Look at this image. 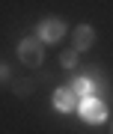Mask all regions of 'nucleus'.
Returning a JSON list of instances; mask_svg holds the SVG:
<instances>
[{"label":"nucleus","instance_id":"nucleus-1","mask_svg":"<svg viewBox=\"0 0 113 134\" xmlns=\"http://www.w3.org/2000/svg\"><path fill=\"white\" fill-rule=\"evenodd\" d=\"M18 57H21V63L24 66H39V63L45 60V51H42V42L39 39H24L21 42V48H18Z\"/></svg>","mask_w":113,"mask_h":134},{"label":"nucleus","instance_id":"nucleus-2","mask_svg":"<svg viewBox=\"0 0 113 134\" xmlns=\"http://www.w3.org/2000/svg\"><path fill=\"white\" fill-rule=\"evenodd\" d=\"M80 116H83L86 122H92V125H98V122H104L107 119V107H104V101H98V98H83L80 101Z\"/></svg>","mask_w":113,"mask_h":134},{"label":"nucleus","instance_id":"nucleus-3","mask_svg":"<svg viewBox=\"0 0 113 134\" xmlns=\"http://www.w3.org/2000/svg\"><path fill=\"white\" fill-rule=\"evenodd\" d=\"M63 33H66V24L56 21V18L42 21V27H39V39H42V42H60Z\"/></svg>","mask_w":113,"mask_h":134},{"label":"nucleus","instance_id":"nucleus-4","mask_svg":"<svg viewBox=\"0 0 113 134\" xmlns=\"http://www.w3.org/2000/svg\"><path fill=\"white\" fill-rule=\"evenodd\" d=\"M51 101H54V107L60 110V113H71V110H77V96H75V90H56Z\"/></svg>","mask_w":113,"mask_h":134},{"label":"nucleus","instance_id":"nucleus-5","mask_svg":"<svg viewBox=\"0 0 113 134\" xmlns=\"http://www.w3.org/2000/svg\"><path fill=\"white\" fill-rule=\"evenodd\" d=\"M92 42H95V30L89 24H80L75 30V51H89Z\"/></svg>","mask_w":113,"mask_h":134},{"label":"nucleus","instance_id":"nucleus-6","mask_svg":"<svg viewBox=\"0 0 113 134\" xmlns=\"http://www.w3.org/2000/svg\"><path fill=\"white\" fill-rule=\"evenodd\" d=\"M71 86H75V96H77L80 101H83V98H89V96H92V90H95L89 77H77V81L71 83Z\"/></svg>","mask_w":113,"mask_h":134},{"label":"nucleus","instance_id":"nucleus-7","mask_svg":"<svg viewBox=\"0 0 113 134\" xmlns=\"http://www.w3.org/2000/svg\"><path fill=\"white\" fill-rule=\"evenodd\" d=\"M60 63H63L66 69H75V63H77V51H75V48H71V51H63Z\"/></svg>","mask_w":113,"mask_h":134},{"label":"nucleus","instance_id":"nucleus-8","mask_svg":"<svg viewBox=\"0 0 113 134\" xmlns=\"http://www.w3.org/2000/svg\"><path fill=\"white\" fill-rule=\"evenodd\" d=\"M30 90H33V81H18L15 83V92L18 96H30Z\"/></svg>","mask_w":113,"mask_h":134},{"label":"nucleus","instance_id":"nucleus-9","mask_svg":"<svg viewBox=\"0 0 113 134\" xmlns=\"http://www.w3.org/2000/svg\"><path fill=\"white\" fill-rule=\"evenodd\" d=\"M0 77H6V69H3V66H0Z\"/></svg>","mask_w":113,"mask_h":134}]
</instances>
